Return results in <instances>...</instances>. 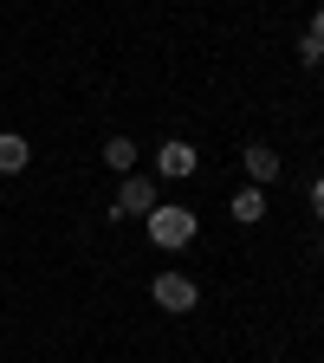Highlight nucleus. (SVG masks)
Wrapping results in <instances>:
<instances>
[{
  "label": "nucleus",
  "instance_id": "nucleus-1",
  "mask_svg": "<svg viewBox=\"0 0 324 363\" xmlns=\"http://www.w3.org/2000/svg\"><path fill=\"white\" fill-rule=\"evenodd\" d=\"M143 227H150V247H162V253H181V247L201 234L195 208H181V201H156V208L143 214Z\"/></svg>",
  "mask_w": 324,
  "mask_h": 363
},
{
  "label": "nucleus",
  "instance_id": "nucleus-2",
  "mask_svg": "<svg viewBox=\"0 0 324 363\" xmlns=\"http://www.w3.org/2000/svg\"><path fill=\"white\" fill-rule=\"evenodd\" d=\"M150 298H156V311H195L201 305V286L189 279V272H156V279H150Z\"/></svg>",
  "mask_w": 324,
  "mask_h": 363
},
{
  "label": "nucleus",
  "instance_id": "nucleus-3",
  "mask_svg": "<svg viewBox=\"0 0 324 363\" xmlns=\"http://www.w3.org/2000/svg\"><path fill=\"white\" fill-rule=\"evenodd\" d=\"M156 208V175H123V189H117V201L104 208L111 220H143Z\"/></svg>",
  "mask_w": 324,
  "mask_h": 363
},
{
  "label": "nucleus",
  "instance_id": "nucleus-4",
  "mask_svg": "<svg viewBox=\"0 0 324 363\" xmlns=\"http://www.w3.org/2000/svg\"><path fill=\"white\" fill-rule=\"evenodd\" d=\"M195 169H201V150L181 143V136H169V143L156 150V175H169V182H189Z\"/></svg>",
  "mask_w": 324,
  "mask_h": 363
},
{
  "label": "nucleus",
  "instance_id": "nucleus-5",
  "mask_svg": "<svg viewBox=\"0 0 324 363\" xmlns=\"http://www.w3.org/2000/svg\"><path fill=\"white\" fill-rule=\"evenodd\" d=\"M240 169H247V182H253V189H266V182H279V150L247 143V150H240Z\"/></svg>",
  "mask_w": 324,
  "mask_h": 363
},
{
  "label": "nucleus",
  "instance_id": "nucleus-6",
  "mask_svg": "<svg viewBox=\"0 0 324 363\" xmlns=\"http://www.w3.org/2000/svg\"><path fill=\"white\" fill-rule=\"evenodd\" d=\"M227 214H234L240 227H253V220H266V189H253V182H247V189H240L234 201H227Z\"/></svg>",
  "mask_w": 324,
  "mask_h": 363
},
{
  "label": "nucleus",
  "instance_id": "nucleus-7",
  "mask_svg": "<svg viewBox=\"0 0 324 363\" xmlns=\"http://www.w3.org/2000/svg\"><path fill=\"white\" fill-rule=\"evenodd\" d=\"M26 162H33V143L13 136V130H0V175H20Z\"/></svg>",
  "mask_w": 324,
  "mask_h": 363
},
{
  "label": "nucleus",
  "instance_id": "nucleus-8",
  "mask_svg": "<svg viewBox=\"0 0 324 363\" xmlns=\"http://www.w3.org/2000/svg\"><path fill=\"white\" fill-rule=\"evenodd\" d=\"M104 169L136 175V143H130V136H111V143H104Z\"/></svg>",
  "mask_w": 324,
  "mask_h": 363
},
{
  "label": "nucleus",
  "instance_id": "nucleus-9",
  "mask_svg": "<svg viewBox=\"0 0 324 363\" xmlns=\"http://www.w3.org/2000/svg\"><path fill=\"white\" fill-rule=\"evenodd\" d=\"M298 65H305V72H318V65H324V33H311V26L298 33Z\"/></svg>",
  "mask_w": 324,
  "mask_h": 363
},
{
  "label": "nucleus",
  "instance_id": "nucleus-10",
  "mask_svg": "<svg viewBox=\"0 0 324 363\" xmlns=\"http://www.w3.org/2000/svg\"><path fill=\"white\" fill-rule=\"evenodd\" d=\"M311 214H318V220H324V175H318V182H311Z\"/></svg>",
  "mask_w": 324,
  "mask_h": 363
},
{
  "label": "nucleus",
  "instance_id": "nucleus-11",
  "mask_svg": "<svg viewBox=\"0 0 324 363\" xmlns=\"http://www.w3.org/2000/svg\"><path fill=\"white\" fill-rule=\"evenodd\" d=\"M311 33H324V7H318V13H311Z\"/></svg>",
  "mask_w": 324,
  "mask_h": 363
}]
</instances>
